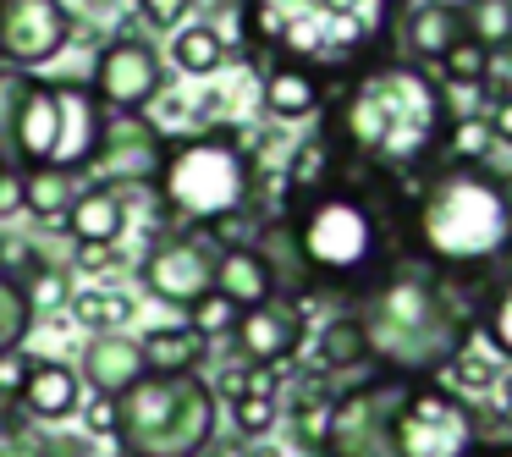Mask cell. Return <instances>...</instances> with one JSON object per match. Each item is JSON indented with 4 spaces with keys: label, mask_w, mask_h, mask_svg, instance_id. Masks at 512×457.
Segmentation results:
<instances>
[{
    "label": "cell",
    "mask_w": 512,
    "mask_h": 457,
    "mask_svg": "<svg viewBox=\"0 0 512 457\" xmlns=\"http://www.w3.org/2000/svg\"><path fill=\"white\" fill-rule=\"evenodd\" d=\"M23 452L28 457H89V446L78 435H28Z\"/></svg>",
    "instance_id": "cell-40"
},
{
    "label": "cell",
    "mask_w": 512,
    "mask_h": 457,
    "mask_svg": "<svg viewBox=\"0 0 512 457\" xmlns=\"http://www.w3.org/2000/svg\"><path fill=\"white\" fill-rule=\"evenodd\" d=\"M28 331H34V303H28L23 281L0 270V353L6 347H23Z\"/></svg>",
    "instance_id": "cell-33"
},
{
    "label": "cell",
    "mask_w": 512,
    "mask_h": 457,
    "mask_svg": "<svg viewBox=\"0 0 512 457\" xmlns=\"http://www.w3.org/2000/svg\"><path fill=\"white\" fill-rule=\"evenodd\" d=\"M485 72H490V50H479V45H468V39H457V45L441 56L435 78H441V83H485Z\"/></svg>",
    "instance_id": "cell-36"
},
{
    "label": "cell",
    "mask_w": 512,
    "mask_h": 457,
    "mask_svg": "<svg viewBox=\"0 0 512 457\" xmlns=\"http://www.w3.org/2000/svg\"><path fill=\"white\" fill-rule=\"evenodd\" d=\"M474 457H512V435H485L474 446Z\"/></svg>",
    "instance_id": "cell-46"
},
{
    "label": "cell",
    "mask_w": 512,
    "mask_h": 457,
    "mask_svg": "<svg viewBox=\"0 0 512 457\" xmlns=\"http://www.w3.org/2000/svg\"><path fill=\"white\" fill-rule=\"evenodd\" d=\"M100 127L105 111L89 94V83H61V149H56V171L61 177H83L100 149Z\"/></svg>",
    "instance_id": "cell-21"
},
{
    "label": "cell",
    "mask_w": 512,
    "mask_h": 457,
    "mask_svg": "<svg viewBox=\"0 0 512 457\" xmlns=\"http://www.w3.org/2000/svg\"><path fill=\"white\" fill-rule=\"evenodd\" d=\"M221 402L204 375H138L116 397V452L122 457H210Z\"/></svg>",
    "instance_id": "cell-7"
},
{
    "label": "cell",
    "mask_w": 512,
    "mask_h": 457,
    "mask_svg": "<svg viewBox=\"0 0 512 457\" xmlns=\"http://www.w3.org/2000/svg\"><path fill=\"white\" fill-rule=\"evenodd\" d=\"M457 39H463V28H457L452 0H413V6H402V17H397V56L402 61L435 72Z\"/></svg>",
    "instance_id": "cell-19"
},
{
    "label": "cell",
    "mask_w": 512,
    "mask_h": 457,
    "mask_svg": "<svg viewBox=\"0 0 512 457\" xmlns=\"http://www.w3.org/2000/svg\"><path fill=\"white\" fill-rule=\"evenodd\" d=\"M226 342L237 347V364H254V369H292L303 347V314L292 303H254V309L237 314L232 336Z\"/></svg>",
    "instance_id": "cell-14"
},
{
    "label": "cell",
    "mask_w": 512,
    "mask_h": 457,
    "mask_svg": "<svg viewBox=\"0 0 512 457\" xmlns=\"http://www.w3.org/2000/svg\"><path fill=\"white\" fill-rule=\"evenodd\" d=\"M0 171H6V160H0Z\"/></svg>",
    "instance_id": "cell-49"
},
{
    "label": "cell",
    "mask_w": 512,
    "mask_h": 457,
    "mask_svg": "<svg viewBox=\"0 0 512 457\" xmlns=\"http://www.w3.org/2000/svg\"><path fill=\"white\" fill-rule=\"evenodd\" d=\"M320 127L336 138L353 166L375 171V177H408V171L441 166V138L452 127L441 100V78L397 50L369 67H353L336 78L331 100L320 111Z\"/></svg>",
    "instance_id": "cell-1"
},
{
    "label": "cell",
    "mask_w": 512,
    "mask_h": 457,
    "mask_svg": "<svg viewBox=\"0 0 512 457\" xmlns=\"http://www.w3.org/2000/svg\"><path fill=\"white\" fill-rule=\"evenodd\" d=\"M446 386L457 391V397H490V391H496V380H501V369H496V353H490V347H479V336L474 342L463 347V353L452 358V364H446Z\"/></svg>",
    "instance_id": "cell-31"
},
{
    "label": "cell",
    "mask_w": 512,
    "mask_h": 457,
    "mask_svg": "<svg viewBox=\"0 0 512 457\" xmlns=\"http://www.w3.org/2000/svg\"><path fill=\"white\" fill-rule=\"evenodd\" d=\"M507 276H512V254H507Z\"/></svg>",
    "instance_id": "cell-48"
},
{
    "label": "cell",
    "mask_w": 512,
    "mask_h": 457,
    "mask_svg": "<svg viewBox=\"0 0 512 457\" xmlns=\"http://www.w3.org/2000/svg\"><path fill=\"white\" fill-rule=\"evenodd\" d=\"M336 83L298 61H259V100L276 122H314Z\"/></svg>",
    "instance_id": "cell-17"
},
{
    "label": "cell",
    "mask_w": 512,
    "mask_h": 457,
    "mask_svg": "<svg viewBox=\"0 0 512 457\" xmlns=\"http://www.w3.org/2000/svg\"><path fill=\"white\" fill-rule=\"evenodd\" d=\"M204 358H210V342L193 336L188 325H155V331H144V342H138L144 375H199Z\"/></svg>",
    "instance_id": "cell-24"
},
{
    "label": "cell",
    "mask_w": 512,
    "mask_h": 457,
    "mask_svg": "<svg viewBox=\"0 0 512 457\" xmlns=\"http://www.w3.org/2000/svg\"><path fill=\"white\" fill-rule=\"evenodd\" d=\"M479 342L496 358L512 364V276H501L496 287L485 292V309H479Z\"/></svg>",
    "instance_id": "cell-32"
},
{
    "label": "cell",
    "mask_w": 512,
    "mask_h": 457,
    "mask_svg": "<svg viewBox=\"0 0 512 457\" xmlns=\"http://www.w3.org/2000/svg\"><path fill=\"white\" fill-rule=\"evenodd\" d=\"M12 210H23V171L6 166L0 171V221H6Z\"/></svg>",
    "instance_id": "cell-44"
},
{
    "label": "cell",
    "mask_w": 512,
    "mask_h": 457,
    "mask_svg": "<svg viewBox=\"0 0 512 457\" xmlns=\"http://www.w3.org/2000/svg\"><path fill=\"white\" fill-rule=\"evenodd\" d=\"M276 215H287L292 232H298L314 292H342V298L358 303L369 287H380L402 265L408 210L397 204L386 177L353 166V160H347L342 182L331 193L298 204V210H276Z\"/></svg>",
    "instance_id": "cell-3"
},
{
    "label": "cell",
    "mask_w": 512,
    "mask_h": 457,
    "mask_svg": "<svg viewBox=\"0 0 512 457\" xmlns=\"http://www.w3.org/2000/svg\"><path fill=\"white\" fill-rule=\"evenodd\" d=\"M496 281H452L402 259L380 287H369L358 325L369 336V369L402 380H441L446 364L479 336V309Z\"/></svg>",
    "instance_id": "cell-2"
},
{
    "label": "cell",
    "mask_w": 512,
    "mask_h": 457,
    "mask_svg": "<svg viewBox=\"0 0 512 457\" xmlns=\"http://www.w3.org/2000/svg\"><path fill=\"white\" fill-rule=\"evenodd\" d=\"M67 314L89 336H127L138 303H133V292H122V287H83L67 298Z\"/></svg>",
    "instance_id": "cell-27"
},
{
    "label": "cell",
    "mask_w": 512,
    "mask_h": 457,
    "mask_svg": "<svg viewBox=\"0 0 512 457\" xmlns=\"http://www.w3.org/2000/svg\"><path fill=\"white\" fill-rule=\"evenodd\" d=\"M402 0H237V39L254 61H298L325 78L397 50Z\"/></svg>",
    "instance_id": "cell-5"
},
{
    "label": "cell",
    "mask_w": 512,
    "mask_h": 457,
    "mask_svg": "<svg viewBox=\"0 0 512 457\" xmlns=\"http://www.w3.org/2000/svg\"><path fill=\"white\" fill-rule=\"evenodd\" d=\"M226 408H232V430L243 435V441L270 435L281 419V397H237V402H226Z\"/></svg>",
    "instance_id": "cell-35"
},
{
    "label": "cell",
    "mask_w": 512,
    "mask_h": 457,
    "mask_svg": "<svg viewBox=\"0 0 512 457\" xmlns=\"http://www.w3.org/2000/svg\"><path fill=\"white\" fill-rule=\"evenodd\" d=\"M501 72H507V83H512V45L501 50Z\"/></svg>",
    "instance_id": "cell-47"
},
{
    "label": "cell",
    "mask_w": 512,
    "mask_h": 457,
    "mask_svg": "<svg viewBox=\"0 0 512 457\" xmlns=\"http://www.w3.org/2000/svg\"><path fill=\"white\" fill-rule=\"evenodd\" d=\"M215 248L221 243L210 232H182V226H171L138 259V287L155 303H166V309L188 314L204 292H215Z\"/></svg>",
    "instance_id": "cell-11"
},
{
    "label": "cell",
    "mask_w": 512,
    "mask_h": 457,
    "mask_svg": "<svg viewBox=\"0 0 512 457\" xmlns=\"http://www.w3.org/2000/svg\"><path fill=\"white\" fill-rule=\"evenodd\" d=\"M452 6L468 45L490 50V56H501L512 45V0H452Z\"/></svg>",
    "instance_id": "cell-29"
},
{
    "label": "cell",
    "mask_w": 512,
    "mask_h": 457,
    "mask_svg": "<svg viewBox=\"0 0 512 457\" xmlns=\"http://www.w3.org/2000/svg\"><path fill=\"white\" fill-rule=\"evenodd\" d=\"M78 39V17L67 0H6L0 6V67L39 78V67L61 56Z\"/></svg>",
    "instance_id": "cell-12"
},
{
    "label": "cell",
    "mask_w": 512,
    "mask_h": 457,
    "mask_svg": "<svg viewBox=\"0 0 512 457\" xmlns=\"http://www.w3.org/2000/svg\"><path fill=\"white\" fill-rule=\"evenodd\" d=\"M116 457H122V452H116Z\"/></svg>",
    "instance_id": "cell-51"
},
{
    "label": "cell",
    "mask_w": 512,
    "mask_h": 457,
    "mask_svg": "<svg viewBox=\"0 0 512 457\" xmlns=\"http://www.w3.org/2000/svg\"><path fill=\"white\" fill-rule=\"evenodd\" d=\"M78 413L89 424V435H116V397H89Z\"/></svg>",
    "instance_id": "cell-43"
},
{
    "label": "cell",
    "mask_w": 512,
    "mask_h": 457,
    "mask_svg": "<svg viewBox=\"0 0 512 457\" xmlns=\"http://www.w3.org/2000/svg\"><path fill=\"white\" fill-rule=\"evenodd\" d=\"M78 199V177H61V171H23V210L39 226H61Z\"/></svg>",
    "instance_id": "cell-30"
},
{
    "label": "cell",
    "mask_w": 512,
    "mask_h": 457,
    "mask_svg": "<svg viewBox=\"0 0 512 457\" xmlns=\"http://www.w3.org/2000/svg\"><path fill=\"white\" fill-rule=\"evenodd\" d=\"M259 199V160L237 127L215 122L199 133H182L166 144L155 177V204L160 221L182 232H221L243 221Z\"/></svg>",
    "instance_id": "cell-6"
},
{
    "label": "cell",
    "mask_w": 512,
    "mask_h": 457,
    "mask_svg": "<svg viewBox=\"0 0 512 457\" xmlns=\"http://www.w3.org/2000/svg\"><path fill=\"white\" fill-rule=\"evenodd\" d=\"M248 248L259 254V265H265L270 276V298L276 303H292V309H309L320 292H314V276L309 265H303V248H298V232H292L287 215H259L254 232H248Z\"/></svg>",
    "instance_id": "cell-15"
},
{
    "label": "cell",
    "mask_w": 512,
    "mask_h": 457,
    "mask_svg": "<svg viewBox=\"0 0 512 457\" xmlns=\"http://www.w3.org/2000/svg\"><path fill=\"white\" fill-rule=\"evenodd\" d=\"M193 6H199V0H133V12L144 17L149 28H160V34H177L193 17Z\"/></svg>",
    "instance_id": "cell-38"
},
{
    "label": "cell",
    "mask_w": 512,
    "mask_h": 457,
    "mask_svg": "<svg viewBox=\"0 0 512 457\" xmlns=\"http://www.w3.org/2000/svg\"><path fill=\"white\" fill-rule=\"evenodd\" d=\"M28 72H6L0 67V160L12 166V127H17V111H23V94H28Z\"/></svg>",
    "instance_id": "cell-37"
},
{
    "label": "cell",
    "mask_w": 512,
    "mask_h": 457,
    "mask_svg": "<svg viewBox=\"0 0 512 457\" xmlns=\"http://www.w3.org/2000/svg\"><path fill=\"white\" fill-rule=\"evenodd\" d=\"M17 408L28 413V424H67V419H78V408H83L78 369L61 364V358H34L23 391H17Z\"/></svg>",
    "instance_id": "cell-20"
},
{
    "label": "cell",
    "mask_w": 512,
    "mask_h": 457,
    "mask_svg": "<svg viewBox=\"0 0 512 457\" xmlns=\"http://www.w3.org/2000/svg\"><path fill=\"white\" fill-rule=\"evenodd\" d=\"M28 369H34V353H28V347H6V353H0V402H17Z\"/></svg>",
    "instance_id": "cell-39"
},
{
    "label": "cell",
    "mask_w": 512,
    "mask_h": 457,
    "mask_svg": "<svg viewBox=\"0 0 512 457\" xmlns=\"http://www.w3.org/2000/svg\"><path fill=\"white\" fill-rule=\"evenodd\" d=\"M83 83H89V94L100 100V111L149 116V105L166 89V61H160V50L149 45L144 34H116L94 50V67Z\"/></svg>",
    "instance_id": "cell-10"
},
{
    "label": "cell",
    "mask_w": 512,
    "mask_h": 457,
    "mask_svg": "<svg viewBox=\"0 0 512 457\" xmlns=\"http://www.w3.org/2000/svg\"><path fill=\"white\" fill-rule=\"evenodd\" d=\"M342 171H347V160H342V149H336V138L325 133V127H314V133L287 155V166H281V204L276 210H298V204L331 193L336 182H342Z\"/></svg>",
    "instance_id": "cell-18"
},
{
    "label": "cell",
    "mask_w": 512,
    "mask_h": 457,
    "mask_svg": "<svg viewBox=\"0 0 512 457\" xmlns=\"http://www.w3.org/2000/svg\"><path fill=\"white\" fill-rule=\"evenodd\" d=\"M166 144L171 133H160L149 116H111L105 111V127H100V149H94L89 171L83 177H94L100 188H155L160 177V160H166Z\"/></svg>",
    "instance_id": "cell-13"
},
{
    "label": "cell",
    "mask_w": 512,
    "mask_h": 457,
    "mask_svg": "<svg viewBox=\"0 0 512 457\" xmlns=\"http://www.w3.org/2000/svg\"><path fill=\"white\" fill-rule=\"evenodd\" d=\"M0 6H6V0H0Z\"/></svg>",
    "instance_id": "cell-50"
},
{
    "label": "cell",
    "mask_w": 512,
    "mask_h": 457,
    "mask_svg": "<svg viewBox=\"0 0 512 457\" xmlns=\"http://www.w3.org/2000/svg\"><path fill=\"white\" fill-rule=\"evenodd\" d=\"M237 314H243V309H237V303H226L221 292H204V298L182 314V325H188L193 336H204V342H221V336H232Z\"/></svg>",
    "instance_id": "cell-34"
},
{
    "label": "cell",
    "mask_w": 512,
    "mask_h": 457,
    "mask_svg": "<svg viewBox=\"0 0 512 457\" xmlns=\"http://www.w3.org/2000/svg\"><path fill=\"white\" fill-rule=\"evenodd\" d=\"M215 292L237 309H254V303H270V276L259 265V254L248 243H221L215 248Z\"/></svg>",
    "instance_id": "cell-25"
},
{
    "label": "cell",
    "mask_w": 512,
    "mask_h": 457,
    "mask_svg": "<svg viewBox=\"0 0 512 457\" xmlns=\"http://www.w3.org/2000/svg\"><path fill=\"white\" fill-rule=\"evenodd\" d=\"M61 149V83L34 78L23 94V111L12 127V166L17 171H56Z\"/></svg>",
    "instance_id": "cell-16"
},
{
    "label": "cell",
    "mask_w": 512,
    "mask_h": 457,
    "mask_svg": "<svg viewBox=\"0 0 512 457\" xmlns=\"http://www.w3.org/2000/svg\"><path fill=\"white\" fill-rule=\"evenodd\" d=\"M72 265H83V270H111V265H122V254L116 248H78V259Z\"/></svg>",
    "instance_id": "cell-45"
},
{
    "label": "cell",
    "mask_w": 512,
    "mask_h": 457,
    "mask_svg": "<svg viewBox=\"0 0 512 457\" xmlns=\"http://www.w3.org/2000/svg\"><path fill=\"white\" fill-rule=\"evenodd\" d=\"M314 369L320 375H353V369H369V336L358 325V314H331L320 325V342H314Z\"/></svg>",
    "instance_id": "cell-26"
},
{
    "label": "cell",
    "mask_w": 512,
    "mask_h": 457,
    "mask_svg": "<svg viewBox=\"0 0 512 457\" xmlns=\"http://www.w3.org/2000/svg\"><path fill=\"white\" fill-rule=\"evenodd\" d=\"M485 127H490V138H496V149H512V94H496V100L485 105Z\"/></svg>",
    "instance_id": "cell-42"
},
{
    "label": "cell",
    "mask_w": 512,
    "mask_h": 457,
    "mask_svg": "<svg viewBox=\"0 0 512 457\" xmlns=\"http://www.w3.org/2000/svg\"><path fill=\"white\" fill-rule=\"evenodd\" d=\"M479 424H496V430L512 435V375L496 380V391H490V408L479 413Z\"/></svg>",
    "instance_id": "cell-41"
},
{
    "label": "cell",
    "mask_w": 512,
    "mask_h": 457,
    "mask_svg": "<svg viewBox=\"0 0 512 457\" xmlns=\"http://www.w3.org/2000/svg\"><path fill=\"white\" fill-rule=\"evenodd\" d=\"M61 226H67V237L78 248H116L127 237V199L116 188L89 182V188H78V199H72Z\"/></svg>",
    "instance_id": "cell-22"
},
{
    "label": "cell",
    "mask_w": 512,
    "mask_h": 457,
    "mask_svg": "<svg viewBox=\"0 0 512 457\" xmlns=\"http://www.w3.org/2000/svg\"><path fill=\"white\" fill-rule=\"evenodd\" d=\"M408 386L413 380L386 375V369H369L364 380L342 386L331 397V424H325L320 457H397L391 419H397Z\"/></svg>",
    "instance_id": "cell-9"
},
{
    "label": "cell",
    "mask_w": 512,
    "mask_h": 457,
    "mask_svg": "<svg viewBox=\"0 0 512 457\" xmlns=\"http://www.w3.org/2000/svg\"><path fill=\"white\" fill-rule=\"evenodd\" d=\"M226 56H232V45H226V34L215 23H182L177 34H171V61H177V72H188V78L221 72Z\"/></svg>",
    "instance_id": "cell-28"
},
{
    "label": "cell",
    "mask_w": 512,
    "mask_h": 457,
    "mask_svg": "<svg viewBox=\"0 0 512 457\" xmlns=\"http://www.w3.org/2000/svg\"><path fill=\"white\" fill-rule=\"evenodd\" d=\"M512 254V177L496 166H435L402 226V259L452 281H501Z\"/></svg>",
    "instance_id": "cell-4"
},
{
    "label": "cell",
    "mask_w": 512,
    "mask_h": 457,
    "mask_svg": "<svg viewBox=\"0 0 512 457\" xmlns=\"http://www.w3.org/2000/svg\"><path fill=\"white\" fill-rule=\"evenodd\" d=\"M138 375H144V364H138L133 336H89L83 364H78V380H89L94 397H122Z\"/></svg>",
    "instance_id": "cell-23"
},
{
    "label": "cell",
    "mask_w": 512,
    "mask_h": 457,
    "mask_svg": "<svg viewBox=\"0 0 512 457\" xmlns=\"http://www.w3.org/2000/svg\"><path fill=\"white\" fill-rule=\"evenodd\" d=\"M391 441H397V457H474L485 424L474 402L457 397L446 380H413L391 419Z\"/></svg>",
    "instance_id": "cell-8"
}]
</instances>
